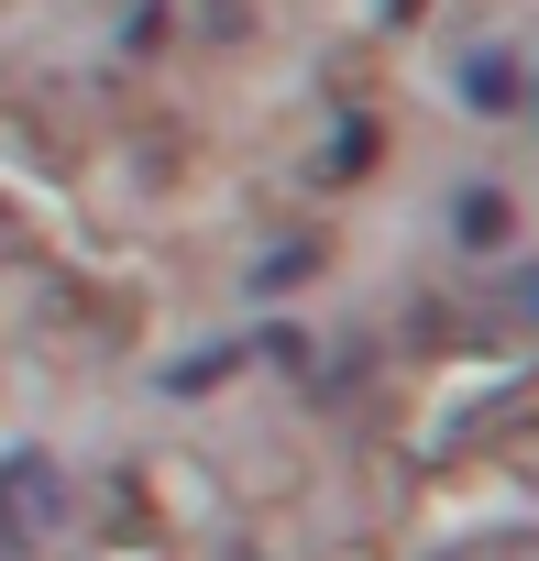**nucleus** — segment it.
I'll list each match as a JSON object with an SVG mask.
<instances>
[{
    "instance_id": "1",
    "label": "nucleus",
    "mask_w": 539,
    "mask_h": 561,
    "mask_svg": "<svg viewBox=\"0 0 539 561\" xmlns=\"http://www.w3.org/2000/svg\"><path fill=\"white\" fill-rule=\"evenodd\" d=\"M0 528H23V539L67 528V484H56L45 451H0Z\"/></svg>"
}]
</instances>
